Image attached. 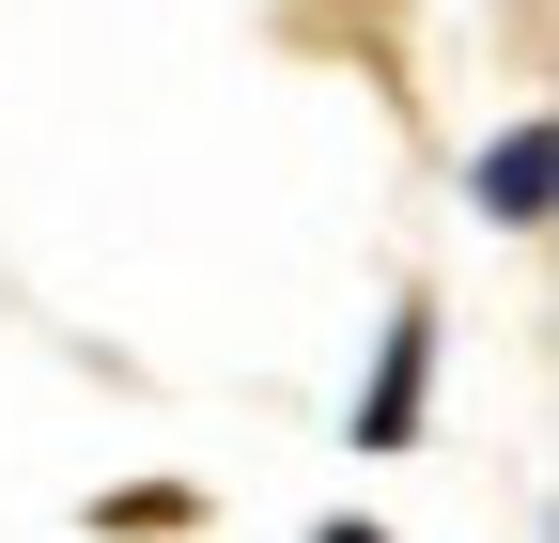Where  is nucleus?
<instances>
[{"label": "nucleus", "mask_w": 559, "mask_h": 543, "mask_svg": "<svg viewBox=\"0 0 559 543\" xmlns=\"http://www.w3.org/2000/svg\"><path fill=\"white\" fill-rule=\"evenodd\" d=\"M326 543H373V528H326Z\"/></svg>", "instance_id": "obj_2"}, {"label": "nucleus", "mask_w": 559, "mask_h": 543, "mask_svg": "<svg viewBox=\"0 0 559 543\" xmlns=\"http://www.w3.org/2000/svg\"><path fill=\"white\" fill-rule=\"evenodd\" d=\"M544 186H559V141H544V124H513V141L481 156V202H498V218H544Z\"/></svg>", "instance_id": "obj_1"}]
</instances>
